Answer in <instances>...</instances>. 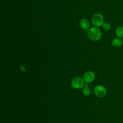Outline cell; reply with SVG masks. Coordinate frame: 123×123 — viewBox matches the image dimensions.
Instances as JSON below:
<instances>
[{
    "label": "cell",
    "mask_w": 123,
    "mask_h": 123,
    "mask_svg": "<svg viewBox=\"0 0 123 123\" xmlns=\"http://www.w3.org/2000/svg\"><path fill=\"white\" fill-rule=\"evenodd\" d=\"M83 93L86 96H88L90 94V89L88 86L86 85L83 88Z\"/></svg>",
    "instance_id": "obj_9"
},
{
    "label": "cell",
    "mask_w": 123,
    "mask_h": 123,
    "mask_svg": "<svg viewBox=\"0 0 123 123\" xmlns=\"http://www.w3.org/2000/svg\"><path fill=\"white\" fill-rule=\"evenodd\" d=\"M84 79L80 77H76L72 80L71 85L75 89H80L84 86Z\"/></svg>",
    "instance_id": "obj_3"
},
{
    "label": "cell",
    "mask_w": 123,
    "mask_h": 123,
    "mask_svg": "<svg viewBox=\"0 0 123 123\" xmlns=\"http://www.w3.org/2000/svg\"><path fill=\"white\" fill-rule=\"evenodd\" d=\"M122 41H123V39H122Z\"/></svg>",
    "instance_id": "obj_12"
},
{
    "label": "cell",
    "mask_w": 123,
    "mask_h": 123,
    "mask_svg": "<svg viewBox=\"0 0 123 123\" xmlns=\"http://www.w3.org/2000/svg\"><path fill=\"white\" fill-rule=\"evenodd\" d=\"M116 36L119 38H123V26L118 27L115 31Z\"/></svg>",
    "instance_id": "obj_8"
},
{
    "label": "cell",
    "mask_w": 123,
    "mask_h": 123,
    "mask_svg": "<svg viewBox=\"0 0 123 123\" xmlns=\"http://www.w3.org/2000/svg\"><path fill=\"white\" fill-rule=\"evenodd\" d=\"M20 69L22 72H25L26 71V68L23 66H20Z\"/></svg>",
    "instance_id": "obj_11"
},
{
    "label": "cell",
    "mask_w": 123,
    "mask_h": 123,
    "mask_svg": "<svg viewBox=\"0 0 123 123\" xmlns=\"http://www.w3.org/2000/svg\"><path fill=\"white\" fill-rule=\"evenodd\" d=\"M94 92L95 95L99 98L105 97L107 93L106 88L101 85H98L95 87Z\"/></svg>",
    "instance_id": "obj_4"
},
{
    "label": "cell",
    "mask_w": 123,
    "mask_h": 123,
    "mask_svg": "<svg viewBox=\"0 0 123 123\" xmlns=\"http://www.w3.org/2000/svg\"><path fill=\"white\" fill-rule=\"evenodd\" d=\"M91 21L93 25L97 27L102 26L104 23L103 17L102 15L99 13H97L94 14L92 17Z\"/></svg>",
    "instance_id": "obj_2"
},
{
    "label": "cell",
    "mask_w": 123,
    "mask_h": 123,
    "mask_svg": "<svg viewBox=\"0 0 123 123\" xmlns=\"http://www.w3.org/2000/svg\"><path fill=\"white\" fill-rule=\"evenodd\" d=\"M123 41L120 38H115L111 41L112 45L114 47H120L123 44Z\"/></svg>",
    "instance_id": "obj_6"
},
{
    "label": "cell",
    "mask_w": 123,
    "mask_h": 123,
    "mask_svg": "<svg viewBox=\"0 0 123 123\" xmlns=\"http://www.w3.org/2000/svg\"><path fill=\"white\" fill-rule=\"evenodd\" d=\"M102 27L104 29L106 30H109L110 29L111 26V25L108 23V22H105L103 23V25H102Z\"/></svg>",
    "instance_id": "obj_10"
},
{
    "label": "cell",
    "mask_w": 123,
    "mask_h": 123,
    "mask_svg": "<svg viewBox=\"0 0 123 123\" xmlns=\"http://www.w3.org/2000/svg\"><path fill=\"white\" fill-rule=\"evenodd\" d=\"M89 38L93 41L98 40L101 37V33L100 29L96 27H92L89 28L87 32Z\"/></svg>",
    "instance_id": "obj_1"
},
{
    "label": "cell",
    "mask_w": 123,
    "mask_h": 123,
    "mask_svg": "<svg viewBox=\"0 0 123 123\" xmlns=\"http://www.w3.org/2000/svg\"><path fill=\"white\" fill-rule=\"evenodd\" d=\"M95 78V74L91 71H88L86 72L84 76L83 79L86 83H89L92 82Z\"/></svg>",
    "instance_id": "obj_5"
},
{
    "label": "cell",
    "mask_w": 123,
    "mask_h": 123,
    "mask_svg": "<svg viewBox=\"0 0 123 123\" xmlns=\"http://www.w3.org/2000/svg\"><path fill=\"white\" fill-rule=\"evenodd\" d=\"M80 25L84 29H87L89 27V23L86 19H82L80 23Z\"/></svg>",
    "instance_id": "obj_7"
}]
</instances>
